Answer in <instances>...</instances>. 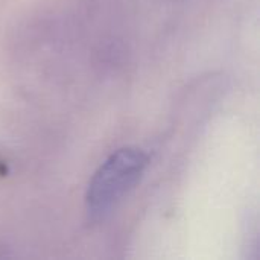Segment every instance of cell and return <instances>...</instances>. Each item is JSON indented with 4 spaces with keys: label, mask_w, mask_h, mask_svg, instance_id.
Returning a JSON list of instances; mask_svg holds the SVG:
<instances>
[{
    "label": "cell",
    "mask_w": 260,
    "mask_h": 260,
    "mask_svg": "<svg viewBox=\"0 0 260 260\" xmlns=\"http://www.w3.org/2000/svg\"><path fill=\"white\" fill-rule=\"evenodd\" d=\"M149 165L139 148H122L111 154L94 172L85 195V210L91 222L104 221L122 198L134 189Z\"/></svg>",
    "instance_id": "1"
}]
</instances>
